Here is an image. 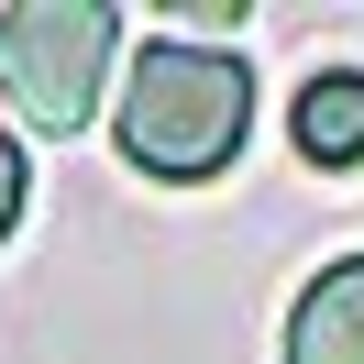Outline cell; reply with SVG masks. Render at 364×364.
Here are the masks:
<instances>
[{"label": "cell", "mask_w": 364, "mask_h": 364, "mask_svg": "<svg viewBox=\"0 0 364 364\" xmlns=\"http://www.w3.org/2000/svg\"><path fill=\"white\" fill-rule=\"evenodd\" d=\"M254 133V67L232 45H144L122 77V155L144 177H221Z\"/></svg>", "instance_id": "1"}, {"label": "cell", "mask_w": 364, "mask_h": 364, "mask_svg": "<svg viewBox=\"0 0 364 364\" xmlns=\"http://www.w3.org/2000/svg\"><path fill=\"white\" fill-rule=\"evenodd\" d=\"M287 364H364V254L309 276V298L287 309Z\"/></svg>", "instance_id": "3"}, {"label": "cell", "mask_w": 364, "mask_h": 364, "mask_svg": "<svg viewBox=\"0 0 364 364\" xmlns=\"http://www.w3.org/2000/svg\"><path fill=\"white\" fill-rule=\"evenodd\" d=\"M11 221H23V144L0 133V232H11Z\"/></svg>", "instance_id": "5"}, {"label": "cell", "mask_w": 364, "mask_h": 364, "mask_svg": "<svg viewBox=\"0 0 364 364\" xmlns=\"http://www.w3.org/2000/svg\"><path fill=\"white\" fill-rule=\"evenodd\" d=\"M111 45H122V23L100 0H23V11H0V100L33 133H77L100 111Z\"/></svg>", "instance_id": "2"}, {"label": "cell", "mask_w": 364, "mask_h": 364, "mask_svg": "<svg viewBox=\"0 0 364 364\" xmlns=\"http://www.w3.org/2000/svg\"><path fill=\"white\" fill-rule=\"evenodd\" d=\"M298 155L309 166H364V77L331 67L298 89Z\"/></svg>", "instance_id": "4"}]
</instances>
